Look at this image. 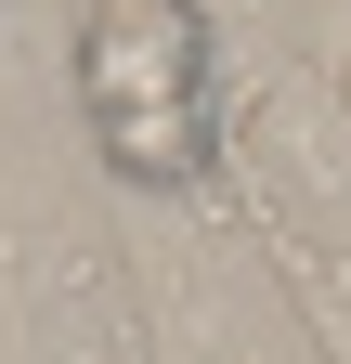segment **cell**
I'll list each match as a JSON object with an SVG mask.
<instances>
[{
  "mask_svg": "<svg viewBox=\"0 0 351 364\" xmlns=\"http://www.w3.org/2000/svg\"><path fill=\"white\" fill-rule=\"evenodd\" d=\"M92 169L117 196H208L234 169V105L195 91V105H130V117H92Z\"/></svg>",
  "mask_w": 351,
  "mask_h": 364,
  "instance_id": "5b68a950",
  "label": "cell"
},
{
  "mask_svg": "<svg viewBox=\"0 0 351 364\" xmlns=\"http://www.w3.org/2000/svg\"><path fill=\"white\" fill-rule=\"evenodd\" d=\"M0 364H156L130 235L53 182H0Z\"/></svg>",
  "mask_w": 351,
  "mask_h": 364,
  "instance_id": "7a4b0ae2",
  "label": "cell"
},
{
  "mask_svg": "<svg viewBox=\"0 0 351 364\" xmlns=\"http://www.w3.org/2000/svg\"><path fill=\"white\" fill-rule=\"evenodd\" d=\"M222 105H234V182L351 260V105H338V78L247 53Z\"/></svg>",
  "mask_w": 351,
  "mask_h": 364,
  "instance_id": "3957f363",
  "label": "cell"
},
{
  "mask_svg": "<svg viewBox=\"0 0 351 364\" xmlns=\"http://www.w3.org/2000/svg\"><path fill=\"white\" fill-rule=\"evenodd\" d=\"M65 91H78V117H130V105H195V91H222V26H208V0H78Z\"/></svg>",
  "mask_w": 351,
  "mask_h": 364,
  "instance_id": "277c9868",
  "label": "cell"
},
{
  "mask_svg": "<svg viewBox=\"0 0 351 364\" xmlns=\"http://www.w3.org/2000/svg\"><path fill=\"white\" fill-rule=\"evenodd\" d=\"M234 196H247V182H234ZM247 221H260V247L286 260V287H299V312H313V338H325V364H351V260H338L325 235H299L286 208H260V196H247Z\"/></svg>",
  "mask_w": 351,
  "mask_h": 364,
  "instance_id": "8992f818",
  "label": "cell"
},
{
  "mask_svg": "<svg viewBox=\"0 0 351 364\" xmlns=\"http://www.w3.org/2000/svg\"><path fill=\"white\" fill-rule=\"evenodd\" d=\"M325 78H338V105H351V53H338V65H325Z\"/></svg>",
  "mask_w": 351,
  "mask_h": 364,
  "instance_id": "52a82bcc",
  "label": "cell"
},
{
  "mask_svg": "<svg viewBox=\"0 0 351 364\" xmlns=\"http://www.w3.org/2000/svg\"><path fill=\"white\" fill-rule=\"evenodd\" d=\"M130 287H144L156 364H325L286 260L260 247L234 169L208 196H130Z\"/></svg>",
  "mask_w": 351,
  "mask_h": 364,
  "instance_id": "6da1fadb",
  "label": "cell"
}]
</instances>
